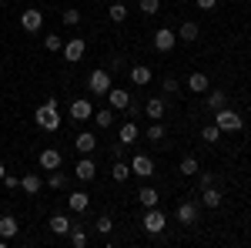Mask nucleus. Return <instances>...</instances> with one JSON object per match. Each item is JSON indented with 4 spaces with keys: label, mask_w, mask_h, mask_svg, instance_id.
<instances>
[{
    "label": "nucleus",
    "mask_w": 251,
    "mask_h": 248,
    "mask_svg": "<svg viewBox=\"0 0 251 248\" xmlns=\"http://www.w3.org/2000/svg\"><path fill=\"white\" fill-rule=\"evenodd\" d=\"M37 124L40 128H44V131H57L60 128V111H57V101H54V97H50V101H47V104H40L37 108Z\"/></svg>",
    "instance_id": "f257e3e1"
},
{
    "label": "nucleus",
    "mask_w": 251,
    "mask_h": 248,
    "mask_svg": "<svg viewBox=\"0 0 251 248\" xmlns=\"http://www.w3.org/2000/svg\"><path fill=\"white\" fill-rule=\"evenodd\" d=\"M214 124H218L221 131H241V124H245V121H241V114H234L231 108L225 104V108H218V111H214Z\"/></svg>",
    "instance_id": "f03ea898"
},
{
    "label": "nucleus",
    "mask_w": 251,
    "mask_h": 248,
    "mask_svg": "<svg viewBox=\"0 0 251 248\" xmlns=\"http://www.w3.org/2000/svg\"><path fill=\"white\" fill-rule=\"evenodd\" d=\"M87 87H91V94H107L114 84H111V71H104V67H97V71H91V77H87Z\"/></svg>",
    "instance_id": "7ed1b4c3"
},
{
    "label": "nucleus",
    "mask_w": 251,
    "mask_h": 248,
    "mask_svg": "<svg viewBox=\"0 0 251 248\" xmlns=\"http://www.w3.org/2000/svg\"><path fill=\"white\" fill-rule=\"evenodd\" d=\"M141 225H144V231H151V235H161L164 225H168V218H164V211H157V205H154V208L144 211V221H141Z\"/></svg>",
    "instance_id": "20e7f679"
},
{
    "label": "nucleus",
    "mask_w": 251,
    "mask_h": 248,
    "mask_svg": "<svg viewBox=\"0 0 251 248\" xmlns=\"http://www.w3.org/2000/svg\"><path fill=\"white\" fill-rule=\"evenodd\" d=\"M84 51H87L84 37H71V40H64V60H67V64H77V60L84 57Z\"/></svg>",
    "instance_id": "39448f33"
},
{
    "label": "nucleus",
    "mask_w": 251,
    "mask_h": 248,
    "mask_svg": "<svg viewBox=\"0 0 251 248\" xmlns=\"http://www.w3.org/2000/svg\"><path fill=\"white\" fill-rule=\"evenodd\" d=\"M71 117H74L77 124H84V121H91V117H94V108H91V101H84V97H77V101H71Z\"/></svg>",
    "instance_id": "423d86ee"
},
{
    "label": "nucleus",
    "mask_w": 251,
    "mask_h": 248,
    "mask_svg": "<svg viewBox=\"0 0 251 248\" xmlns=\"http://www.w3.org/2000/svg\"><path fill=\"white\" fill-rule=\"evenodd\" d=\"M20 27H24L27 34H37L40 27H44V14H40V10H24V14H20Z\"/></svg>",
    "instance_id": "0eeeda50"
},
{
    "label": "nucleus",
    "mask_w": 251,
    "mask_h": 248,
    "mask_svg": "<svg viewBox=\"0 0 251 248\" xmlns=\"http://www.w3.org/2000/svg\"><path fill=\"white\" fill-rule=\"evenodd\" d=\"M131 174H137V178H151V174H154V161H151L148 154H134V161H131Z\"/></svg>",
    "instance_id": "6e6552de"
},
{
    "label": "nucleus",
    "mask_w": 251,
    "mask_h": 248,
    "mask_svg": "<svg viewBox=\"0 0 251 248\" xmlns=\"http://www.w3.org/2000/svg\"><path fill=\"white\" fill-rule=\"evenodd\" d=\"M174 44H177V34H174V30H168V27H161V30L154 34V51H161V54H168Z\"/></svg>",
    "instance_id": "1a4fd4ad"
},
{
    "label": "nucleus",
    "mask_w": 251,
    "mask_h": 248,
    "mask_svg": "<svg viewBox=\"0 0 251 248\" xmlns=\"http://www.w3.org/2000/svg\"><path fill=\"white\" fill-rule=\"evenodd\" d=\"M37 161H40V168H44V171H54V168H60V165H64V158H60L57 148H44Z\"/></svg>",
    "instance_id": "9d476101"
},
{
    "label": "nucleus",
    "mask_w": 251,
    "mask_h": 248,
    "mask_svg": "<svg viewBox=\"0 0 251 248\" xmlns=\"http://www.w3.org/2000/svg\"><path fill=\"white\" fill-rule=\"evenodd\" d=\"M107 101H111L114 111H127V108H131V91H117V87H111V91H107Z\"/></svg>",
    "instance_id": "9b49d317"
},
{
    "label": "nucleus",
    "mask_w": 251,
    "mask_h": 248,
    "mask_svg": "<svg viewBox=\"0 0 251 248\" xmlns=\"http://www.w3.org/2000/svg\"><path fill=\"white\" fill-rule=\"evenodd\" d=\"M74 174H77V181H94V174H97V165L91 161V158H87V154H84V158L77 161V168H74Z\"/></svg>",
    "instance_id": "f8f14e48"
},
{
    "label": "nucleus",
    "mask_w": 251,
    "mask_h": 248,
    "mask_svg": "<svg viewBox=\"0 0 251 248\" xmlns=\"http://www.w3.org/2000/svg\"><path fill=\"white\" fill-rule=\"evenodd\" d=\"M127 74H131V84H134V87H144V84H151V67H144V64H134Z\"/></svg>",
    "instance_id": "ddd939ff"
},
{
    "label": "nucleus",
    "mask_w": 251,
    "mask_h": 248,
    "mask_svg": "<svg viewBox=\"0 0 251 248\" xmlns=\"http://www.w3.org/2000/svg\"><path fill=\"white\" fill-rule=\"evenodd\" d=\"M177 221H181V225H194V221H198V205H194V201L177 205Z\"/></svg>",
    "instance_id": "4468645a"
},
{
    "label": "nucleus",
    "mask_w": 251,
    "mask_h": 248,
    "mask_svg": "<svg viewBox=\"0 0 251 248\" xmlns=\"http://www.w3.org/2000/svg\"><path fill=\"white\" fill-rule=\"evenodd\" d=\"M74 148H77L80 154H91V151L97 148V138H94L91 131H80V134H77V141H74Z\"/></svg>",
    "instance_id": "2eb2a0df"
},
{
    "label": "nucleus",
    "mask_w": 251,
    "mask_h": 248,
    "mask_svg": "<svg viewBox=\"0 0 251 248\" xmlns=\"http://www.w3.org/2000/svg\"><path fill=\"white\" fill-rule=\"evenodd\" d=\"M208 87H211L208 74H191L188 77V91H194V94H208Z\"/></svg>",
    "instance_id": "dca6fc26"
},
{
    "label": "nucleus",
    "mask_w": 251,
    "mask_h": 248,
    "mask_svg": "<svg viewBox=\"0 0 251 248\" xmlns=\"http://www.w3.org/2000/svg\"><path fill=\"white\" fill-rule=\"evenodd\" d=\"M20 188L27 191V194H37V191L44 188V178H40V174H24V178H20Z\"/></svg>",
    "instance_id": "f3484780"
},
{
    "label": "nucleus",
    "mask_w": 251,
    "mask_h": 248,
    "mask_svg": "<svg viewBox=\"0 0 251 248\" xmlns=\"http://www.w3.org/2000/svg\"><path fill=\"white\" fill-rule=\"evenodd\" d=\"M87 205H91V194H84V191H74L67 198V208L71 211H87Z\"/></svg>",
    "instance_id": "a211bd4d"
},
{
    "label": "nucleus",
    "mask_w": 251,
    "mask_h": 248,
    "mask_svg": "<svg viewBox=\"0 0 251 248\" xmlns=\"http://www.w3.org/2000/svg\"><path fill=\"white\" fill-rule=\"evenodd\" d=\"M198 34H201V27H198L194 20H184L181 30H177V40H188V44H191V40H198Z\"/></svg>",
    "instance_id": "6ab92c4d"
},
{
    "label": "nucleus",
    "mask_w": 251,
    "mask_h": 248,
    "mask_svg": "<svg viewBox=\"0 0 251 248\" xmlns=\"http://www.w3.org/2000/svg\"><path fill=\"white\" fill-rule=\"evenodd\" d=\"M144 114L151 117V121H161V117H164V101H161V97H151V101L144 104Z\"/></svg>",
    "instance_id": "aec40b11"
},
{
    "label": "nucleus",
    "mask_w": 251,
    "mask_h": 248,
    "mask_svg": "<svg viewBox=\"0 0 251 248\" xmlns=\"http://www.w3.org/2000/svg\"><path fill=\"white\" fill-rule=\"evenodd\" d=\"M117 134H121V144H134V141H137V134H141V131H137V124H134V121H124Z\"/></svg>",
    "instance_id": "412c9836"
},
{
    "label": "nucleus",
    "mask_w": 251,
    "mask_h": 248,
    "mask_svg": "<svg viewBox=\"0 0 251 248\" xmlns=\"http://www.w3.org/2000/svg\"><path fill=\"white\" fill-rule=\"evenodd\" d=\"M17 231H20V225H17L14 215H3V218H0V235H3V238H14Z\"/></svg>",
    "instance_id": "4be33fe9"
},
{
    "label": "nucleus",
    "mask_w": 251,
    "mask_h": 248,
    "mask_svg": "<svg viewBox=\"0 0 251 248\" xmlns=\"http://www.w3.org/2000/svg\"><path fill=\"white\" fill-rule=\"evenodd\" d=\"M94 124L107 131V128L114 124V108H100V111H94Z\"/></svg>",
    "instance_id": "5701e85b"
},
{
    "label": "nucleus",
    "mask_w": 251,
    "mask_h": 248,
    "mask_svg": "<svg viewBox=\"0 0 251 248\" xmlns=\"http://www.w3.org/2000/svg\"><path fill=\"white\" fill-rule=\"evenodd\" d=\"M50 231H54V235H67V231H71V218H67V215H54V218H50Z\"/></svg>",
    "instance_id": "b1692460"
},
{
    "label": "nucleus",
    "mask_w": 251,
    "mask_h": 248,
    "mask_svg": "<svg viewBox=\"0 0 251 248\" xmlns=\"http://www.w3.org/2000/svg\"><path fill=\"white\" fill-rule=\"evenodd\" d=\"M157 198H161V194H157L154 188H141V191H137V201H141L144 208H154V205H157Z\"/></svg>",
    "instance_id": "393cba45"
},
{
    "label": "nucleus",
    "mask_w": 251,
    "mask_h": 248,
    "mask_svg": "<svg viewBox=\"0 0 251 248\" xmlns=\"http://www.w3.org/2000/svg\"><path fill=\"white\" fill-rule=\"evenodd\" d=\"M201 201H204L208 208H218V205H221V191L214 188V185H211V188H204V191H201Z\"/></svg>",
    "instance_id": "a878e982"
},
{
    "label": "nucleus",
    "mask_w": 251,
    "mask_h": 248,
    "mask_svg": "<svg viewBox=\"0 0 251 248\" xmlns=\"http://www.w3.org/2000/svg\"><path fill=\"white\" fill-rule=\"evenodd\" d=\"M225 104H228V94H225V91H211V87H208V108H211V111H218V108H225Z\"/></svg>",
    "instance_id": "bb28decb"
},
{
    "label": "nucleus",
    "mask_w": 251,
    "mask_h": 248,
    "mask_svg": "<svg viewBox=\"0 0 251 248\" xmlns=\"http://www.w3.org/2000/svg\"><path fill=\"white\" fill-rule=\"evenodd\" d=\"M111 174H114V181H127V178H131V165H127L124 158H121V161H114Z\"/></svg>",
    "instance_id": "cd10ccee"
},
{
    "label": "nucleus",
    "mask_w": 251,
    "mask_h": 248,
    "mask_svg": "<svg viewBox=\"0 0 251 248\" xmlns=\"http://www.w3.org/2000/svg\"><path fill=\"white\" fill-rule=\"evenodd\" d=\"M107 17L114 20V24L127 20V7H124V3H111V7H107Z\"/></svg>",
    "instance_id": "c85d7f7f"
},
{
    "label": "nucleus",
    "mask_w": 251,
    "mask_h": 248,
    "mask_svg": "<svg viewBox=\"0 0 251 248\" xmlns=\"http://www.w3.org/2000/svg\"><path fill=\"white\" fill-rule=\"evenodd\" d=\"M137 10H141L144 17H154L157 10H161V0H141V3H137Z\"/></svg>",
    "instance_id": "c756f323"
},
{
    "label": "nucleus",
    "mask_w": 251,
    "mask_h": 248,
    "mask_svg": "<svg viewBox=\"0 0 251 248\" xmlns=\"http://www.w3.org/2000/svg\"><path fill=\"white\" fill-rule=\"evenodd\" d=\"M64 185H67V178H64V174H60L57 168H54V171L47 174V188H50V191H60Z\"/></svg>",
    "instance_id": "7c9ffc66"
},
{
    "label": "nucleus",
    "mask_w": 251,
    "mask_h": 248,
    "mask_svg": "<svg viewBox=\"0 0 251 248\" xmlns=\"http://www.w3.org/2000/svg\"><path fill=\"white\" fill-rule=\"evenodd\" d=\"M67 238H71V245H74V248L87 245V231H84V228H71V231H67Z\"/></svg>",
    "instance_id": "2f4dec72"
},
{
    "label": "nucleus",
    "mask_w": 251,
    "mask_h": 248,
    "mask_svg": "<svg viewBox=\"0 0 251 248\" xmlns=\"http://www.w3.org/2000/svg\"><path fill=\"white\" fill-rule=\"evenodd\" d=\"M44 47H47L50 54H57V51H64V37H57V34H50V37H44Z\"/></svg>",
    "instance_id": "473e14b6"
},
{
    "label": "nucleus",
    "mask_w": 251,
    "mask_h": 248,
    "mask_svg": "<svg viewBox=\"0 0 251 248\" xmlns=\"http://www.w3.org/2000/svg\"><path fill=\"white\" fill-rule=\"evenodd\" d=\"M201 138H204L208 144H218V138H221V128H218V124H208V128L201 131Z\"/></svg>",
    "instance_id": "72a5a7b5"
},
{
    "label": "nucleus",
    "mask_w": 251,
    "mask_h": 248,
    "mask_svg": "<svg viewBox=\"0 0 251 248\" xmlns=\"http://www.w3.org/2000/svg\"><path fill=\"white\" fill-rule=\"evenodd\" d=\"M164 138V124L161 121H151V128H148V141H161Z\"/></svg>",
    "instance_id": "f704fd0d"
},
{
    "label": "nucleus",
    "mask_w": 251,
    "mask_h": 248,
    "mask_svg": "<svg viewBox=\"0 0 251 248\" xmlns=\"http://www.w3.org/2000/svg\"><path fill=\"white\" fill-rule=\"evenodd\" d=\"M94 228L100 231V235H111V228H114V221H111L107 215H100V218H97V221H94Z\"/></svg>",
    "instance_id": "c9c22d12"
},
{
    "label": "nucleus",
    "mask_w": 251,
    "mask_h": 248,
    "mask_svg": "<svg viewBox=\"0 0 251 248\" xmlns=\"http://www.w3.org/2000/svg\"><path fill=\"white\" fill-rule=\"evenodd\" d=\"M60 20H64L67 27H77V24H80V10H64V14H60Z\"/></svg>",
    "instance_id": "e433bc0d"
},
{
    "label": "nucleus",
    "mask_w": 251,
    "mask_h": 248,
    "mask_svg": "<svg viewBox=\"0 0 251 248\" xmlns=\"http://www.w3.org/2000/svg\"><path fill=\"white\" fill-rule=\"evenodd\" d=\"M181 171H184V174H198V158H191V154H188V158L181 161Z\"/></svg>",
    "instance_id": "4c0bfd02"
},
{
    "label": "nucleus",
    "mask_w": 251,
    "mask_h": 248,
    "mask_svg": "<svg viewBox=\"0 0 251 248\" xmlns=\"http://www.w3.org/2000/svg\"><path fill=\"white\" fill-rule=\"evenodd\" d=\"M198 185H201V191H204V188H211V185H214V174H211V171H201Z\"/></svg>",
    "instance_id": "58836bf2"
},
{
    "label": "nucleus",
    "mask_w": 251,
    "mask_h": 248,
    "mask_svg": "<svg viewBox=\"0 0 251 248\" xmlns=\"http://www.w3.org/2000/svg\"><path fill=\"white\" fill-rule=\"evenodd\" d=\"M161 87H164V94H177V81H174V77H164Z\"/></svg>",
    "instance_id": "ea45409f"
},
{
    "label": "nucleus",
    "mask_w": 251,
    "mask_h": 248,
    "mask_svg": "<svg viewBox=\"0 0 251 248\" xmlns=\"http://www.w3.org/2000/svg\"><path fill=\"white\" fill-rule=\"evenodd\" d=\"M3 185L14 191V188H20V178H14V174H3Z\"/></svg>",
    "instance_id": "a19ab883"
},
{
    "label": "nucleus",
    "mask_w": 251,
    "mask_h": 248,
    "mask_svg": "<svg viewBox=\"0 0 251 248\" xmlns=\"http://www.w3.org/2000/svg\"><path fill=\"white\" fill-rule=\"evenodd\" d=\"M124 154H127V144H114V161H121Z\"/></svg>",
    "instance_id": "79ce46f5"
},
{
    "label": "nucleus",
    "mask_w": 251,
    "mask_h": 248,
    "mask_svg": "<svg viewBox=\"0 0 251 248\" xmlns=\"http://www.w3.org/2000/svg\"><path fill=\"white\" fill-rule=\"evenodd\" d=\"M194 3H198L201 10H214V3H218V0H194Z\"/></svg>",
    "instance_id": "37998d69"
},
{
    "label": "nucleus",
    "mask_w": 251,
    "mask_h": 248,
    "mask_svg": "<svg viewBox=\"0 0 251 248\" xmlns=\"http://www.w3.org/2000/svg\"><path fill=\"white\" fill-rule=\"evenodd\" d=\"M3 174H7V168H3V165H0V181H3Z\"/></svg>",
    "instance_id": "c03bdc74"
}]
</instances>
